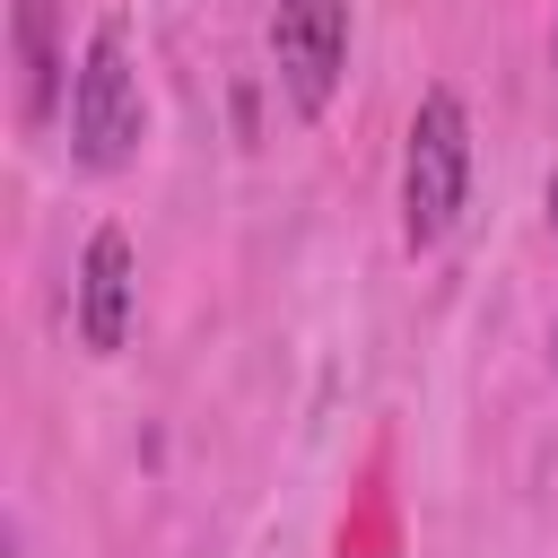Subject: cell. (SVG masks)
Returning <instances> with one entry per match:
<instances>
[{
    "mask_svg": "<svg viewBox=\"0 0 558 558\" xmlns=\"http://www.w3.org/2000/svg\"><path fill=\"white\" fill-rule=\"evenodd\" d=\"M462 201H471V105L453 87H427L418 113H410V140H401V235H410V253H436L462 227Z\"/></svg>",
    "mask_w": 558,
    "mask_h": 558,
    "instance_id": "obj_1",
    "label": "cell"
},
{
    "mask_svg": "<svg viewBox=\"0 0 558 558\" xmlns=\"http://www.w3.org/2000/svg\"><path fill=\"white\" fill-rule=\"evenodd\" d=\"M148 140V96H140V70H131V35L122 26H96L78 70H70V157L87 174H122Z\"/></svg>",
    "mask_w": 558,
    "mask_h": 558,
    "instance_id": "obj_2",
    "label": "cell"
},
{
    "mask_svg": "<svg viewBox=\"0 0 558 558\" xmlns=\"http://www.w3.org/2000/svg\"><path fill=\"white\" fill-rule=\"evenodd\" d=\"M270 61H279V87L305 122L331 113L340 70H349V0H279L270 9Z\"/></svg>",
    "mask_w": 558,
    "mask_h": 558,
    "instance_id": "obj_3",
    "label": "cell"
},
{
    "mask_svg": "<svg viewBox=\"0 0 558 558\" xmlns=\"http://www.w3.org/2000/svg\"><path fill=\"white\" fill-rule=\"evenodd\" d=\"M131 305H140V262H131V235L122 227H96L87 253H78V340L96 357H113L131 340Z\"/></svg>",
    "mask_w": 558,
    "mask_h": 558,
    "instance_id": "obj_4",
    "label": "cell"
},
{
    "mask_svg": "<svg viewBox=\"0 0 558 558\" xmlns=\"http://www.w3.org/2000/svg\"><path fill=\"white\" fill-rule=\"evenodd\" d=\"M9 70H17V131H52V105L70 96L61 0H17L9 9Z\"/></svg>",
    "mask_w": 558,
    "mask_h": 558,
    "instance_id": "obj_5",
    "label": "cell"
},
{
    "mask_svg": "<svg viewBox=\"0 0 558 558\" xmlns=\"http://www.w3.org/2000/svg\"><path fill=\"white\" fill-rule=\"evenodd\" d=\"M549 235H558V174H549Z\"/></svg>",
    "mask_w": 558,
    "mask_h": 558,
    "instance_id": "obj_6",
    "label": "cell"
},
{
    "mask_svg": "<svg viewBox=\"0 0 558 558\" xmlns=\"http://www.w3.org/2000/svg\"><path fill=\"white\" fill-rule=\"evenodd\" d=\"M549 366H558V331H549Z\"/></svg>",
    "mask_w": 558,
    "mask_h": 558,
    "instance_id": "obj_7",
    "label": "cell"
},
{
    "mask_svg": "<svg viewBox=\"0 0 558 558\" xmlns=\"http://www.w3.org/2000/svg\"><path fill=\"white\" fill-rule=\"evenodd\" d=\"M549 52H558V26H549Z\"/></svg>",
    "mask_w": 558,
    "mask_h": 558,
    "instance_id": "obj_8",
    "label": "cell"
}]
</instances>
